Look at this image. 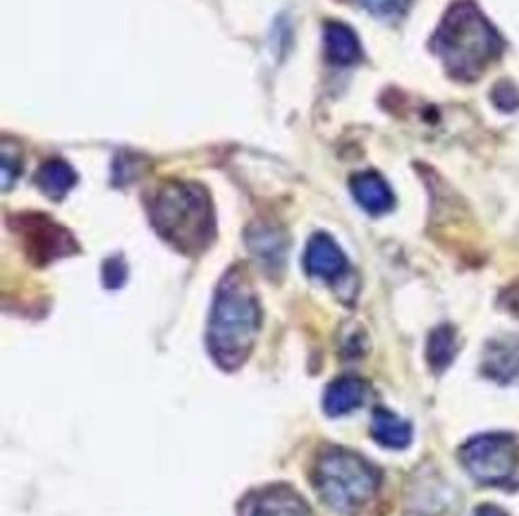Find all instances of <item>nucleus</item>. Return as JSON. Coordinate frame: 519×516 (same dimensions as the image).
Instances as JSON below:
<instances>
[{"mask_svg":"<svg viewBox=\"0 0 519 516\" xmlns=\"http://www.w3.org/2000/svg\"><path fill=\"white\" fill-rule=\"evenodd\" d=\"M503 36L472 0H457L445 12L431 48L450 77L472 82L503 53Z\"/></svg>","mask_w":519,"mask_h":516,"instance_id":"f257e3e1","label":"nucleus"},{"mask_svg":"<svg viewBox=\"0 0 519 516\" xmlns=\"http://www.w3.org/2000/svg\"><path fill=\"white\" fill-rule=\"evenodd\" d=\"M261 328V306L240 268H230L218 285L209 316L206 344L218 366L237 368L247 361Z\"/></svg>","mask_w":519,"mask_h":516,"instance_id":"f03ea898","label":"nucleus"},{"mask_svg":"<svg viewBox=\"0 0 519 516\" xmlns=\"http://www.w3.org/2000/svg\"><path fill=\"white\" fill-rule=\"evenodd\" d=\"M149 215L158 235L182 254H199L216 235L211 199L199 184H163L151 199Z\"/></svg>","mask_w":519,"mask_h":516,"instance_id":"7ed1b4c3","label":"nucleus"},{"mask_svg":"<svg viewBox=\"0 0 519 516\" xmlns=\"http://www.w3.org/2000/svg\"><path fill=\"white\" fill-rule=\"evenodd\" d=\"M378 488V471L350 450L331 447L316 464V490L335 512H354L371 500Z\"/></svg>","mask_w":519,"mask_h":516,"instance_id":"20e7f679","label":"nucleus"},{"mask_svg":"<svg viewBox=\"0 0 519 516\" xmlns=\"http://www.w3.org/2000/svg\"><path fill=\"white\" fill-rule=\"evenodd\" d=\"M462 464L479 483L510 481L517 466V447L510 435H479L460 450Z\"/></svg>","mask_w":519,"mask_h":516,"instance_id":"39448f33","label":"nucleus"},{"mask_svg":"<svg viewBox=\"0 0 519 516\" xmlns=\"http://www.w3.org/2000/svg\"><path fill=\"white\" fill-rule=\"evenodd\" d=\"M10 225L15 227L17 235H20L24 249L32 261L36 263H51L56 258L70 256L77 251L75 239L70 232L58 223H53L51 218L39 213H24L17 215L15 220H10Z\"/></svg>","mask_w":519,"mask_h":516,"instance_id":"423d86ee","label":"nucleus"},{"mask_svg":"<svg viewBox=\"0 0 519 516\" xmlns=\"http://www.w3.org/2000/svg\"><path fill=\"white\" fill-rule=\"evenodd\" d=\"M242 516H311V512L288 485H271L244 500Z\"/></svg>","mask_w":519,"mask_h":516,"instance_id":"0eeeda50","label":"nucleus"},{"mask_svg":"<svg viewBox=\"0 0 519 516\" xmlns=\"http://www.w3.org/2000/svg\"><path fill=\"white\" fill-rule=\"evenodd\" d=\"M304 268H307L311 278L335 280L347 270V258L338 244L333 242V237L319 232V235L309 239L307 254H304Z\"/></svg>","mask_w":519,"mask_h":516,"instance_id":"6e6552de","label":"nucleus"},{"mask_svg":"<svg viewBox=\"0 0 519 516\" xmlns=\"http://www.w3.org/2000/svg\"><path fill=\"white\" fill-rule=\"evenodd\" d=\"M247 244L256 256V261L264 266L268 273L271 270H280L288 256V237L283 230L271 225H252L247 232Z\"/></svg>","mask_w":519,"mask_h":516,"instance_id":"1a4fd4ad","label":"nucleus"},{"mask_svg":"<svg viewBox=\"0 0 519 516\" xmlns=\"http://www.w3.org/2000/svg\"><path fill=\"white\" fill-rule=\"evenodd\" d=\"M352 194L357 204L371 215L388 213L395 206V196L390 192L388 182L376 172H359L352 177Z\"/></svg>","mask_w":519,"mask_h":516,"instance_id":"9d476101","label":"nucleus"},{"mask_svg":"<svg viewBox=\"0 0 519 516\" xmlns=\"http://www.w3.org/2000/svg\"><path fill=\"white\" fill-rule=\"evenodd\" d=\"M323 51L333 65H354L362 58V43L343 22L323 24Z\"/></svg>","mask_w":519,"mask_h":516,"instance_id":"9b49d317","label":"nucleus"},{"mask_svg":"<svg viewBox=\"0 0 519 516\" xmlns=\"http://www.w3.org/2000/svg\"><path fill=\"white\" fill-rule=\"evenodd\" d=\"M484 368L488 376L500 380V383H510V380L519 378V337L493 342L486 352Z\"/></svg>","mask_w":519,"mask_h":516,"instance_id":"f8f14e48","label":"nucleus"},{"mask_svg":"<svg viewBox=\"0 0 519 516\" xmlns=\"http://www.w3.org/2000/svg\"><path fill=\"white\" fill-rule=\"evenodd\" d=\"M366 397V385L357 378H340L331 383L323 397V409L328 416H345L357 409Z\"/></svg>","mask_w":519,"mask_h":516,"instance_id":"ddd939ff","label":"nucleus"},{"mask_svg":"<svg viewBox=\"0 0 519 516\" xmlns=\"http://www.w3.org/2000/svg\"><path fill=\"white\" fill-rule=\"evenodd\" d=\"M371 433H374V438L383 447H390V450H402V447H407L412 442V426L388 409L374 411Z\"/></svg>","mask_w":519,"mask_h":516,"instance_id":"4468645a","label":"nucleus"},{"mask_svg":"<svg viewBox=\"0 0 519 516\" xmlns=\"http://www.w3.org/2000/svg\"><path fill=\"white\" fill-rule=\"evenodd\" d=\"M36 184H39L41 192L51 196V199H63V196L77 184V175L65 161L53 158V161H46L39 168V172H36Z\"/></svg>","mask_w":519,"mask_h":516,"instance_id":"2eb2a0df","label":"nucleus"},{"mask_svg":"<svg viewBox=\"0 0 519 516\" xmlns=\"http://www.w3.org/2000/svg\"><path fill=\"white\" fill-rule=\"evenodd\" d=\"M455 354H457L455 328L441 325V328L433 330L429 337V349H426V356H429V364L433 371H445V368L453 364Z\"/></svg>","mask_w":519,"mask_h":516,"instance_id":"dca6fc26","label":"nucleus"},{"mask_svg":"<svg viewBox=\"0 0 519 516\" xmlns=\"http://www.w3.org/2000/svg\"><path fill=\"white\" fill-rule=\"evenodd\" d=\"M354 3L362 5L364 10H369L374 17H381V20H398L412 8L414 0H354Z\"/></svg>","mask_w":519,"mask_h":516,"instance_id":"f3484780","label":"nucleus"},{"mask_svg":"<svg viewBox=\"0 0 519 516\" xmlns=\"http://www.w3.org/2000/svg\"><path fill=\"white\" fill-rule=\"evenodd\" d=\"M20 172H22L20 151L12 149V153H10V146L3 144V192H8L12 184L17 182Z\"/></svg>","mask_w":519,"mask_h":516,"instance_id":"a211bd4d","label":"nucleus"},{"mask_svg":"<svg viewBox=\"0 0 519 516\" xmlns=\"http://www.w3.org/2000/svg\"><path fill=\"white\" fill-rule=\"evenodd\" d=\"M493 103L503 113H510V110L519 108V89L512 82H498L493 86Z\"/></svg>","mask_w":519,"mask_h":516,"instance_id":"6ab92c4d","label":"nucleus"},{"mask_svg":"<svg viewBox=\"0 0 519 516\" xmlns=\"http://www.w3.org/2000/svg\"><path fill=\"white\" fill-rule=\"evenodd\" d=\"M125 278H127V268H125V263H122L120 256L108 258V261L103 263V282H106V287L118 290L122 282H125Z\"/></svg>","mask_w":519,"mask_h":516,"instance_id":"aec40b11","label":"nucleus"},{"mask_svg":"<svg viewBox=\"0 0 519 516\" xmlns=\"http://www.w3.org/2000/svg\"><path fill=\"white\" fill-rule=\"evenodd\" d=\"M503 301H505V306H508V309L515 313V316H519V282H517V285H512L508 292H505Z\"/></svg>","mask_w":519,"mask_h":516,"instance_id":"412c9836","label":"nucleus"},{"mask_svg":"<svg viewBox=\"0 0 519 516\" xmlns=\"http://www.w3.org/2000/svg\"><path fill=\"white\" fill-rule=\"evenodd\" d=\"M476 516H508V514H505L503 509H498L493 505H484V507L476 509Z\"/></svg>","mask_w":519,"mask_h":516,"instance_id":"4be33fe9","label":"nucleus"}]
</instances>
